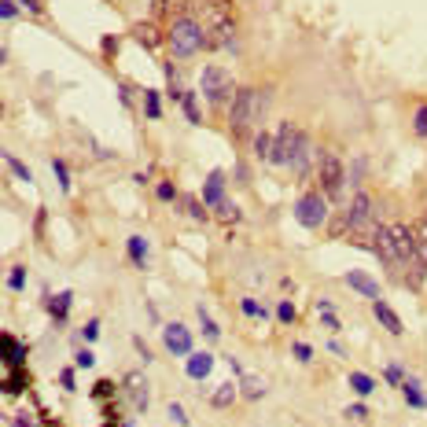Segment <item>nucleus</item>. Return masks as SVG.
<instances>
[{
	"mask_svg": "<svg viewBox=\"0 0 427 427\" xmlns=\"http://www.w3.org/2000/svg\"><path fill=\"white\" fill-rule=\"evenodd\" d=\"M346 420H368V409H365V405H350V409H346Z\"/></svg>",
	"mask_w": 427,
	"mask_h": 427,
	"instance_id": "nucleus-47",
	"label": "nucleus"
},
{
	"mask_svg": "<svg viewBox=\"0 0 427 427\" xmlns=\"http://www.w3.org/2000/svg\"><path fill=\"white\" fill-rule=\"evenodd\" d=\"M147 247H152V243H147L144 236H129V240H125V254H129V262L136 265V269H147Z\"/></svg>",
	"mask_w": 427,
	"mask_h": 427,
	"instance_id": "nucleus-19",
	"label": "nucleus"
},
{
	"mask_svg": "<svg viewBox=\"0 0 427 427\" xmlns=\"http://www.w3.org/2000/svg\"><path fill=\"white\" fill-rule=\"evenodd\" d=\"M317 177H320V191H324L328 199H339V196H343V188L350 185V180H346V166H343V158H339L335 152H320Z\"/></svg>",
	"mask_w": 427,
	"mask_h": 427,
	"instance_id": "nucleus-6",
	"label": "nucleus"
},
{
	"mask_svg": "<svg viewBox=\"0 0 427 427\" xmlns=\"http://www.w3.org/2000/svg\"><path fill=\"white\" fill-rule=\"evenodd\" d=\"M207 45H210V34L199 26L196 15H177L174 19V26H169V52H174L177 59L199 56Z\"/></svg>",
	"mask_w": 427,
	"mask_h": 427,
	"instance_id": "nucleus-3",
	"label": "nucleus"
},
{
	"mask_svg": "<svg viewBox=\"0 0 427 427\" xmlns=\"http://www.w3.org/2000/svg\"><path fill=\"white\" fill-rule=\"evenodd\" d=\"M0 350H4L8 368H26V343H19L12 332H4V339H0Z\"/></svg>",
	"mask_w": 427,
	"mask_h": 427,
	"instance_id": "nucleus-14",
	"label": "nucleus"
},
{
	"mask_svg": "<svg viewBox=\"0 0 427 427\" xmlns=\"http://www.w3.org/2000/svg\"><path fill=\"white\" fill-rule=\"evenodd\" d=\"M402 394H405V402L413 405V409H427V394H424V383L416 379V376H409L402 383Z\"/></svg>",
	"mask_w": 427,
	"mask_h": 427,
	"instance_id": "nucleus-20",
	"label": "nucleus"
},
{
	"mask_svg": "<svg viewBox=\"0 0 427 427\" xmlns=\"http://www.w3.org/2000/svg\"><path fill=\"white\" fill-rule=\"evenodd\" d=\"M413 232H416V254H420V262H427V218L416 221Z\"/></svg>",
	"mask_w": 427,
	"mask_h": 427,
	"instance_id": "nucleus-34",
	"label": "nucleus"
},
{
	"mask_svg": "<svg viewBox=\"0 0 427 427\" xmlns=\"http://www.w3.org/2000/svg\"><path fill=\"white\" fill-rule=\"evenodd\" d=\"M8 287H12V291H23V287H26V269H23V265H15V269H12V276H8Z\"/></svg>",
	"mask_w": 427,
	"mask_h": 427,
	"instance_id": "nucleus-40",
	"label": "nucleus"
},
{
	"mask_svg": "<svg viewBox=\"0 0 427 427\" xmlns=\"http://www.w3.org/2000/svg\"><path fill=\"white\" fill-rule=\"evenodd\" d=\"M4 166L12 169V174H15L19 180H23V185H34V174H30V166H26V163H23V158H19V155L4 152Z\"/></svg>",
	"mask_w": 427,
	"mask_h": 427,
	"instance_id": "nucleus-27",
	"label": "nucleus"
},
{
	"mask_svg": "<svg viewBox=\"0 0 427 427\" xmlns=\"http://www.w3.org/2000/svg\"><path fill=\"white\" fill-rule=\"evenodd\" d=\"M196 317H199V328H202V339H207V343H218V339H221V328H218V320H214L210 313H207V309H196Z\"/></svg>",
	"mask_w": 427,
	"mask_h": 427,
	"instance_id": "nucleus-26",
	"label": "nucleus"
},
{
	"mask_svg": "<svg viewBox=\"0 0 427 427\" xmlns=\"http://www.w3.org/2000/svg\"><path fill=\"white\" fill-rule=\"evenodd\" d=\"M59 387H63V390H78V365L59 372Z\"/></svg>",
	"mask_w": 427,
	"mask_h": 427,
	"instance_id": "nucleus-38",
	"label": "nucleus"
},
{
	"mask_svg": "<svg viewBox=\"0 0 427 427\" xmlns=\"http://www.w3.org/2000/svg\"><path fill=\"white\" fill-rule=\"evenodd\" d=\"M15 15H19V4H15V0H0V19H4V23H12Z\"/></svg>",
	"mask_w": 427,
	"mask_h": 427,
	"instance_id": "nucleus-42",
	"label": "nucleus"
},
{
	"mask_svg": "<svg viewBox=\"0 0 427 427\" xmlns=\"http://www.w3.org/2000/svg\"><path fill=\"white\" fill-rule=\"evenodd\" d=\"M240 309H243V313H247L251 320H269V317L276 313V309L262 306V302H258V298H254V295H243V298H240Z\"/></svg>",
	"mask_w": 427,
	"mask_h": 427,
	"instance_id": "nucleus-23",
	"label": "nucleus"
},
{
	"mask_svg": "<svg viewBox=\"0 0 427 427\" xmlns=\"http://www.w3.org/2000/svg\"><path fill=\"white\" fill-rule=\"evenodd\" d=\"M295 317H298L295 302L291 298H280V302H276V320H280V324H295Z\"/></svg>",
	"mask_w": 427,
	"mask_h": 427,
	"instance_id": "nucleus-32",
	"label": "nucleus"
},
{
	"mask_svg": "<svg viewBox=\"0 0 427 427\" xmlns=\"http://www.w3.org/2000/svg\"><path fill=\"white\" fill-rule=\"evenodd\" d=\"M214 218H218V221H225V225H236V221H243V210H240L232 199H225L221 207H214Z\"/></svg>",
	"mask_w": 427,
	"mask_h": 427,
	"instance_id": "nucleus-29",
	"label": "nucleus"
},
{
	"mask_svg": "<svg viewBox=\"0 0 427 427\" xmlns=\"http://www.w3.org/2000/svg\"><path fill=\"white\" fill-rule=\"evenodd\" d=\"M317 158H320V152H313V140H309L306 129H298L295 122L276 125V166L280 169H287V174H295L302 180Z\"/></svg>",
	"mask_w": 427,
	"mask_h": 427,
	"instance_id": "nucleus-2",
	"label": "nucleus"
},
{
	"mask_svg": "<svg viewBox=\"0 0 427 427\" xmlns=\"http://www.w3.org/2000/svg\"><path fill=\"white\" fill-rule=\"evenodd\" d=\"M251 144H254V158L258 163H265V166H276V133H269V129H258L251 136Z\"/></svg>",
	"mask_w": 427,
	"mask_h": 427,
	"instance_id": "nucleus-11",
	"label": "nucleus"
},
{
	"mask_svg": "<svg viewBox=\"0 0 427 427\" xmlns=\"http://www.w3.org/2000/svg\"><path fill=\"white\" fill-rule=\"evenodd\" d=\"M240 398V390H236V383H221L218 390H214V398H210V405L214 409H229L232 402Z\"/></svg>",
	"mask_w": 427,
	"mask_h": 427,
	"instance_id": "nucleus-25",
	"label": "nucleus"
},
{
	"mask_svg": "<svg viewBox=\"0 0 427 427\" xmlns=\"http://www.w3.org/2000/svg\"><path fill=\"white\" fill-rule=\"evenodd\" d=\"M199 92H180V114L188 118V125H202V111H199V100H196Z\"/></svg>",
	"mask_w": 427,
	"mask_h": 427,
	"instance_id": "nucleus-21",
	"label": "nucleus"
},
{
	"mask_svg": "<svg viewBox=\"0 0 427 427\" xmlns=\"http://www.w3.org/2000/svg\"><path fill=\"white\" fill-rule=\"evenodd\" d=\"M81 339L85 343H96V339H100V320H89V324L81 328Z\"/></svg>",
	"mask_w": 427,
	"mask_h": 427,
	"instance_id": "nucleus-43",
	"label": "nucleus"
},
{
	"mask_svg": "<svg viewBox=\"0 0 427 427\" xmlns=\"http://www.w3.org/2000/svg\"><path fill=\"white\" fill-rule=\"evenodd\" d=\"M229 196H225V169H214V174L207 177V185H202V202L214 210V207H221Z\"/></svg>",
	"mask_w": 427,
	"mask_h": 427,
	"instance_id": "nucleus-12",
	"label": "nucleus"
},
{
	"mask_svg": "<svg viewBox=\"0 0 427 427\" xmlns=\"http://www.w3.org/2000/svg\"><path fill=\"white\" fill-rule=\"evenodd\" d=\"M269 103H273V92L269 89H258V85H243L236 92V100L229 103V129L236 140H247V136L258 133V125L265 122L269 114Z\"/></svg>",
	"mask_w": 427,
	"mask_h": 427,
	"instance_id": "nucleus-1",
	"label": "nucleus"
},
{
	"mask_svg": "<svg viewBox=\"0 0 427 427\" xmlns=\"http://www.w3.org/2000/svg\"><path fill=\"white\" fill-rule=\"evenodd\" d=\"M180 207H185V214H188L191 221H210V218H214V210H210V207H207V202H202L199 196H185V191H180L177 210H180Z\"/></svg>",
	"mask_w": 427,
	"mask_h": 427,
	"instance_id": "nucleus-18",
	"label": "nucleus"
},
{
	"mask_svg": "<svg viewBox=\"0 0 427 427\" xmlns=\"http://www.w3.org/2000/svg\"><path fill=\"white\" fill-rule=\"evenodd\" d=\"M111 394H114V383H111V379H100V383L92 387V398H96V402H107Z\"/></svg>",
	"mask_w": 427,
	"mask_h": 427,
	"instance_id": "nucleus-41",
	"label": "nucleus"
},
{
	"mask_svg": "<svg viewBox=\"0 0 427 427\" xmlns=\"http://www.w3.org/2000/svg\"><path fill=\"white\" fill-rule=\"evenodd\" d=\"M188 376L191 379H207L210 376V368H214V357L210 354H188Z\"/></svg>",
	"mask_w": 427,
	"mask_h": 427,
	"instance_id": "nucleus-22",
	"label": "nucleus"
},
{
	"mask_svg": "<svg viewBox=\"0 0 427 427\" xmlns=\"http://www.w3.org/2000/svg\"><path fill=\"white\" fill-rule=\"evenodd\" d=\"M350 387H354L357 398H368V394L376 390V379H372L368 372H350Z\"/></svg>",
	"mask_w": 427,
	"mask_h": 427,
	"instance_id": "nucleus-30",
	"label": "nucleus"
},
{
	"mask_svg": "<svg viewBox=\"0 0 427 427\" xmlns=\"http://www.w3.org/2000/svg\"><path fill=\"white\" fill-rule=\"evenodd\" d=\"M328 199L324 191H302V196L295 199V221L302 229H320L328 221Z\"/></svg>",
	"mask_w": 427,
	"mask_h": 427,
	"instance_id": "nucleus-7",
	"label": "nucleus"
},
{
	"mask_svg": "<svg viewBox=\"0 0 427 427\" xmlns=\"http://www.w3.org/2000/svg\"><path fill=\"white\" fill-rule=\"evenodd\" d=\"M291 354H295L298 365H309V361H313V346H309V343H295Z\"/></svg>",
	"mask_w": 427,
	"mask_h": 427,
	"instance_id": "nucleus-39",
	"label": "nucleus"
},
{
	"mask_svg": "<svg viewBox=\"0 0 427 427\" xmlns=\"http://www.w3.org/2000/svg\"><path fill=\"white\" fill-rule=\"evenodd\" d=\"M144 114L147 118H163V92L158 89H144Z\"/></svg>",
	"mask_w": 427,
	"mask_h": 427,
	"instance_id": "nucleus-28",
	"label": "nucleus"
},
{
	"mask_svg": "<svg viewBox=\"0 0 427 427\" xmlns=\"http://www.w3.org/2000/svg\"><path fill=\"white\" fill-rule=\"evenodd\" d=\"M163 343H166V350L174 357H188L191 354V332L180 320H169V324L163 328Z\"/></svg>",
	"mask_w": 427,
	"mask_h": 427,
	"instance_id": "nucleus-8",
	"label": "nucleus"
},
{
	"mask_svg": "<svg viewBox=\"0 0 427 427\" xmlns=\"http://www.w3.org/2000/svg\"><path fill=\"white\" fill-rule=\"evenodd\" d=\"M383 379H387V387H402V383L409 379V376H405V368L398 365V361H387V368H383Z\"/></svg>",
	"mask_w": 427,
	"mask_h": 427,
	"instance_id": "nucleus-31",
	"label": "nucleus"
},
{
	"mask_svg": "<svg viewBox=\"0 0 427 427\" xmlns=\"http://www.w3.org/2000/svg\"><path fill=\"white\" fill-rule=\"evenodd\" d=\"M136 34H140L144 45H152V48L158 45V30H155V26H152V30H147V26H136Z\"/></svg>",
	"mask_w": 427,
	"mask_h": 427,
	"instance_id": "nucleus-45",
	"label": "nucleus"
},
{
	"mask_svg": "<svg viewBox=\"0 0 427 427\" xmlns=\"http://www.w3.org/2000/svg\"><path fill=\"white\" fill-rule=\"evenodd\" d=\"M313 309H317L320 324H324V328H328V332H332V335H339V332H343V320H339L335 306H332V298H317V302H313Z\"/></svg>",
	"mask_w": 427,
	"mask_h": 427,
	"instance_id": "nucleus-16",
	"label": "nucleus"
},
{
	"mask_svg": "<svg viewBox=\"0 0 427 427\" xmlns=\"http://www.w3.org/2000/svg\"><path fill=\"white\" fill-rule=\"evenodd\" d=\"M413 129H416V136H427V103L416 107V114H413Z\"/></svg>",
	"mask_w": 427,
	"mask_h": 427,
	"instance_id": "nucleus-37",
	"label": "nucleus"
},
{
	"mask_svg": "<svg viewBox=\"0 0 427 427\" xmlns=\"http://www.w3.org/2000/svg\"><path fill=\"white\" fill-rule=\"evenodd\" d=\"M26 387H30V376H26V368H8V376H4V390L15 398V394H23Z\"/></svg>",
	"mask_w": 427,
	"mask_h": 427,
	"instance_id": "nucleus-24",
	"label": "nucleus"
},
{
	"mask_svg": "<svg viewBox=\"0 0 427 427\" xmlns=\"http://www.w3.org/2000/svg\"><path fill=\"white\" fill-rule=\"evenodd\" d=\"M122 390H125V398H129V405L136 413H147V379H144V372H125Z\"/></svg>",
	"mask_w": 427,
	"mask_h": 427,
	"instance_id": "nucleus-9",
	"label": "nucleus"
},
{
	"mask_svg": "<svg viewBox=\"0 0 427 427\" xmlns=\"http://www.w3.org/2000/svg\"><path fill=\"white\" fill-rule=\"evenodd\" d=\"M372 221H376V202H372V196L365 188H357L350 207L339 214V221L332 225V236H354V232H361L365 225H372Z\"/></svg>",
	"mask_w": 427,
	"mask_h": 427,
	"instance_id": "nucleus-4",
	"label": "nucleus"
},
{
	"mask_svg": "<svg viewBox=\"0 0 427 427\" xmlns=\"http://www.w3.org/2000/svg\"><path fill=\"white\" fill-rule=\"evenodd\" d=\"M328 350H332V354H335V357H346V346H343V343H339V339H332V343H328Z\"/></svg>",
	"mask_w": 427,
	"mask_h": 427,
	"instance_id": "nucleus-50",
	"label": "nucleus"
},
{
	"mask_svg": "<svg viewBox=\"0 0 427 427\" xmlns=\"http://www.w3.org/2000/svg\"><path fill=\"white\" fill-rule=\"evenodd\" d=\"M166 413H169V420H174L177 427H188V424H191V420H188V409H185V405H177V402H169Z\"/></svg>",
	"mask_w": 427,
	"mask_h": 427,
	"instance_id": "nucleus-36",
	"label": "nucleus"
},
{
	"mask_svg": "<svg viewBox=\"0 0 427 427\" xmlns=\"http://www.w3.org/2000/svg\"><path fill=\"white\" fill-rule=\"evenodd\" d=\"M19 4H23V8H26L30 15H37V19L45 15V0H19Z\"/></svg>",
	"mask_w": 427,
	"mask_h": 427,
	"instance_id": "nucleus-46",
	"label": "nucleus"
},
{
	"mask_svg": "<svg viewBox=\"0 0 427 427\" xmlns=\"http://www.w3.org/2000/svg\"><path fill=\"white\" fill-rule=\"evenodd\" d=\"M265 390H269V383H265L262 376H254V372H243V376H240V394L247 402H262Z\"/></svg>",
	"mask_w": 427,
	"mask_h": 427,
	"instance_id": "nucleus-17",
	"label": "nucleus"
},
{
	"mask_svg": "<svg viewBox=\"0 0 427 427\" xmlns=\"http://www.w3.org/2000/svg\"><path fill=\"white\" fill-rule=\"evenodd\" d=\"M52 174H56V180H59V191H70L74 185H70V169H67V163L63 158H52Z\"/></svg>",
	"mask_w": 427,
	"mask_h": 427,
	"instance_id": "nucleus-33",
	"label": "nucleus"
},
{
	"mask_svg": "<svg viewBox=\"0 0 427 427\" xmlns=\"http://www.w3.org/2000/svg\"><path fill=\"white\" fill-rule=\"evenodd\" d=\"M343 280H346V287H354V291H357V295H365V298H372V302H376V298H379V284H376V280H372V276H368V273H361V269H350V273L343 276Z\"/></svg>",
	"mask_w": 427,
	"mask_h": 427,
	"instance_id": "nucleus-15",
	"label": "nucleus"
},
{
	"mask_svg": "<svg viewBox=\"0 0 427 427\" xmlns=\"http://www.w3.org/2000/svg\"><path fill=\"white\" fill-rule=\"evenodd\" d=\"M372 313H376V320H379L383 328H387V332H390L394 339H402V335H405V324H402V317L394 313V309H390L387 302H383V298H376V302H372Z\"/></svg>",
	"mask_w": 427,
	"mask_h": 427,
	"instance_id": "nucleus-13",
	"label": "nucleus"
},
{
	"mask_svg": "<svg viewBox=\"0 0 427 427\" xmlns=\"http://www.w3.org/2000/svg\"><path fill=\"white\" fill-rule=\"evenodd\" d=\"M199 96L207 100L210 107H229L232 100H236V81H232V74L225 70V67H202V74H199Z\"/></svg>",
	"mask_w": 427,
	"mask_h": 427,
	"instance_id": "nucleus-5",
	"label": "nucleus"
},
{
	"mask_svg": "<svg viewBox=\"0 0 427 427\" xmlns=\"http://www.w3.org/2000/svg\"><path fill=\"white\" fill-rule=\"evenodd\" d=\"M133 346H136V354H140V361H144V365H152V354H147V346H144V339H133Z\"/></svg>",
	"mask_w": 427,
	"mask_h": 427,
	"instance_id": "nucleus-48",
	"label": "nucleus"
},
{
	"mask_svg": "<svg viewBox=\"0 0 427 427\" xmlns=\"http://www.w3.org/2000/svg\"><path fill=\"white\" fill-rule=\"evenodd\" d=\"M74 365H78V368H92V365H96V354H92V350H78Z\"/></svg>",
	"mask_w": 427,
	"mask_h": 427,
	"instance_id": "nucleus-44",
	"label": "nucleus"
},
{
	"mask_svg": "<svg viewBox=\"0 0 427 427\" xmlns=\"http://www.w3.org/2000/svg\"><path fill=\"white\" fill-rule=\"evenodd\" d=\"M70 306H74V295L70 291H56V295H48V317H52V324L56 328H67V317H70Z\"/></svg>",
	"mask_w": 427,
	"mask_h": 427,
	"instance_id": "nucleus-10",
	"label": "nucleus"
},
{
	"mask_svg": "<svg viewBox=\"0 0 427 427\" xmlns=\"http://www.w3.org/2000/svg\"><path fill=\"white\" fill-rule=\"evenodd\" d=\"M155 196L163 199V202H177V199H180V191H177L174 180H158V185H155Z\"/></svg>",
	"mask_w": 427,
	"mask_h": 427,
	"instance_id": "nucleus-35",
	"label": "nucleus"
},
{
	"mask_svg": "<svg viewBox=\"0 0 427 427\" xmlns=\"http://www.w3.org/2000/svg\"><path fill=\"white\" fill-rule=\"evenodd\" d=\"M12 427H37V424H34V416H30V413H19L12 420Z\"/></svg>",
	"mask_w": 427,
	"mask_h": 427,
	"instance_id": "nucleus-49",
	"label": "nucleus"
}]
</instances>
